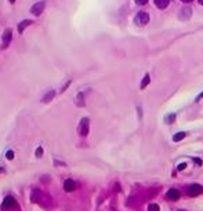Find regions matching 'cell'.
<instances>
[{"label": "cell", "instance_id": "cell-1", "mask_svg": "<svg viewBox=\"0 0 203 211\" xmlns=\"http://www.w3.org/2000/svg\"><path fill=\"white\" fill-rule=\"evenodd\" d=\"M134 22L137 25H140V26H144V25H146L149 22V15L144 11L138 12V14L135 15V18H134Z\"/></svg>", "mask_w": 203, "mask_h": 211}, {"label": "cell", "instance_id": "cell-2", "mask_svg": "<svg viewBox=\"0 0 203 211\" xmlns=\"http://www.w3.org/2000/svg\"><path fill=\"white\" fill-rule=\"evenodd\" d=\"M89 119L87 117H83L82 120H80V123H79V134L83 137H86L87 134H89Z\"/></svg>", "mask_w": 203, "mask_h": 211}, {"label": "cell", "instance_id": "cell-3", "mask_svg": "<svg viewBox=\"0 0 203 211\" xmlns=\"http://www.w3.org/2000/svg\"><path fill=\"white\" fill-rule=\"evenodd\" d=\"M200 193H203V188L200 185H198V184H193V185H191L188 188V195L192 196V197H195V196L200 195Z\"/></svg>", "mask_w": 203, "mask_h": 211}, {"label": "cell", "instance_id": "cell-4", "mask_svg": "<svg viewBox=\"0 0 203 211\" xmlns=\"http://www.w3.org/2000/svg\"><path fill=\"white\" fill-rule=\"evenodd\" d=\"M44 7H46L44 1H39V3H36V4L32 6L31 12L33 14V15H40V14L43 12V10H44Z\"/></svg>", "mask_w": 203, "mask_h": 211}, {"label": "cell", "instance_id": "cell-5", "mask_svg": "<svg viewBox=\"0 0 203 211\" xmlns=\"http://www.w3.org/2000/svg\"><path fill=\"white\" fill-rule=\"evenodd\" d=\"M191 14H192V10H191L189 7H182L180 14H178V18L182 19V21H187V19H189Z\"/></svg>", "mask_w": 203, "mask_h": 211}, {"label": "cell", "instance_id": "cell-6", "mask_svg": "<svg viewBox=\"0 0 203 211\" xmlns=\"http://www.w3.org/2000/svg\"><path fill=\"white\" fill-rule=\"evenodd\" d=\"M15 206V200H14L11 196H7L4 200H3V210H10Z\"/></svg>", "mask_w": 203, "mask_h": 211}, {"label": "cell", "instance_id": "cell-7", "mask_svg": "<svg viewBox=\"0 0 203 211\" xmlns=\"http://www.w3.org/2000/svg\"><path fill=\"white\" fill-rule=\"evenodd\" d=\"M75 188H76V184H75V181L66 180L65 182H64V189H65L66 192H72V191H75Z\"/></svg>", "mask_w": 203, "mask_h": 211}, {"label": "cell", "instance_id": "cell-8", "mask_svg": "<svg viewBox=\"0 0 203 211\" xmlns=\"http://www.w3.org/2000/svg\"><path fill=\"white\" fill-rule=\"evenodd\" d=\"M167 197L170 199V200H173V201H176V200L180 199V192H178L177 189H170L167 192Z\"/></svg>", "mask_w": 203, "mask_h": 211}, {"label": "cell", "instance_id": "cell-9", "mask_svg": "<svg viewBox=\"0 0 203 211\" xmlns=\"http://www.w3.org/2000/svg\"><path fill=\"white\" fill-rule=\"evenodd\" d=\"M10 42H11V31H10V29H7V31L4 32V35H3V43H4L3 47H7Z\"/></svg>", "mask_w": 203, "mask_h": 211}, {"label": "cell", "instance_id": "cell-10", "mask_svg": "<svg viewBox=\"0 0 203 211\" xmlns=\"http://www.w3.org/2000/svg\"><path fill=\"white\" fill-rule=\"evenodd\" d=\"M170 0H155V6L159 7V8H166L169 6Z\"/></svg>", "mask_w": 203, "mask_h": 211}, {"label": "cell", "instance_id": "cell-11", "mask_svg": "<svg viewBox=\"0 0 203 211\" xmlns=\"http://www.w3.org/2000/svg\"><path fill=\"white\" fill-rule=\"evenodd\" d=\"M31 24H32V21H29V19H25V21H22V22H21V24L18 25V32H19V33H22V32L25 31L26 26H29Z\"/></svg>", "mask_w": 203, "mask_h": 211}, {"label": "cell", "instance_id": "cell-12", "mask_svg": "<svg viewBox=\"0 0 203 211\" xmlns=\"http://www.w3.org/2000/svg\"><path fill=\"white\" fill-rule=\"evenodd\" d=\"M185 135H187L185 132H177L176 135L173 137V141H174V142H178V141H181V139H184V138H185Z\"/></svg>", "mask_w": 203, "mask_h": 211}, {"label": "cell", "instance_id": "cell-13", "mask_svg": "<svg viewBox=\"0 0 203 211\" xmlns=\"http://www.w3.org/2000/svg\"><path fill=\"white\" fill-rule=\"evenodd\" d=\"M54 95H55V91H53V90H51L50 93H47L44 97H43V102H49V101H51Z\"/></svg>", "mask_w": 203, "mask_h": 211}, {"label": "cell", "instance_id": "cell-14", "mask_svg": "<svg viewBox=\"0 0 203 211\" xmlns=\"http://www.w3.org/2000/svg\"><path fill=\"white\" fill-rule=\"evenodd\" d=\"M148 84H149V74H145V77L141 81V88H145Z\"/></svg>", "mask_w": 203, "mask_h": 211}, {"label": "cell", "instance_id": "cell-15", "mask_svg": "<svg viewBox=\"0 0 203 211\" xmlns=\"http://www.w3.org/2000/svg\"><path fill=\"white\" fill-rule=\"evenodd\" d=\"M148 211H159V206L152 203V204L148 206Z\"/></svg>", "mask_w": 203, "mask_h": 211}, {"label": "cell", "instance_id": "cell-16", "mask_svg": "<svg viewBox=\"0 0 203 211\" xmlns=\"http://www.w3.org/2000/svg\"><path fill=\"white\" fill-rule=\"evenodd\" d=\"M77 105L79 106H83L84 105V101H83V94H79V95H77Z\"/></svg>", "mask_w": 203, "mask_h": 211}, {"label": "cell", "instance_id": "cell-17", "mask_svg": "<svg viewBox=\"0 0 203 211\" xmlns=\"http://www.w3.org/2000/svg\"><path fill=\"white\" fill-rule=\"evenodd\" d=\"M6 157L8 159V160H13V157H14V152H13V150H8V152L6 153Z\"/></svg>", "mask_w": 203, "mask_h": 211}, {"label": "cell", "instance_id": "cell-18", "mask_svg": "<svg viewBox=\"0 0 203 211\" xmlns=\"http://www.w3.org/2000/svg\"><path fill=\"white\" fill-rule=\"evenodd\" d=\"M174 119H176L174 115H169V116L166 117V122H167V123H173V122H174Z\"/></svg>", "mask_w": 203, "mask_h": 211}, {"label": "cell", "instance_id": "cell-19", "mask_svg": "<svg viewBox=\"0 0 203 211\" xmlns=\"http://www.w3.org/2000/svg\"><path fill=\"white\" fill-rule=\"evenodd\" d=\"M185 167H187V163H181V164H178L177 170H178V171H182V170H184Z\"/></svg>", "mask_w": 203, "mask_h": 211}, {"label": "cell", "instance_id": "cell-20", "mask_svg": "<svg viewBox=\"0 0 203 211\" xmlns=\"http://www.w3.org/2000/svg\"><path fill=\"white\" fill-rule=\"evenodd\" d=\"M135 3H137V4H140V6H144V4L148 3V0H135Z\"/></svg>", "mask_w": 203, "mask_h": 211}, {"label": "cell", "instance_id": "cell-21", "mask_svg": "<svg viewBox=\"0 0 203 211\" xmlns=\"http://www.w3.org/2000/svg\"><path fill=\"white\" fill-rule=\"evenodd\" d=\"M42 155H43V149H42V148H38V150H36V156H38V157H40Z\"/></svg>", "mask_w": 203, "mask_h": 211}, {"label": "cell", "instance_id": "cell-22", "mask_svg": "<svg viewBox=\"0 0 203 211\" xmlns=\"http://www.w3.org/2000/svg\"><path fill=\"white\" fill-rule=\"evenodd\" d=\"M193 160H195V163H196V164H202V160H200V159H193Z\"/></svg>", "mask_w": 203, "mask_h": 211}, {"label": "cell", "instance_id": "cell-23", "mask_svg": "<svg viewBox=\"0 0 203 211\" xmlns=\"http://www.w3.org/2000/svg\"><path fill=\"white\" fill-rule=\"evenodd\" d=\"M181 1H184V3H191L192 0H181Z\"/></svg>", "mask_w": 203, "mask_h": 211}, {"label": "cell", "instance_id": "cell-24", "mask_svg": "<svg viewBox=\"0 0 203 211\" xmlns=\"http://www.w3.org/2000/svg\"><path fill=\"white\" fill-rule=\"evenodd\" d=\"M198 1H199V4H200V6H203V0H198Z\"/></svg>", "mask_w": 203, "mask_h": 211}, {"label": "cell", "instance_id": "cell-25", "mask_svg": "<svg viewBox=\"0 0 203 211\" xmlns=\"http://www.w3.org/2000/svg\"><path fill=\"white\" fill-rule=\"evenodd\" d=\"M10 3H15V0H10Z\"/></svg>", "mask_w": 203, "mask_h": 211}, {"label": "cell", "instance_id": "cell-26", "mask_svg": "<svg viewBox=\"0 0 203 211\" xmlns=\"http://www.w3.org/2000/svg\"><path fill=\"white\" fill-rule=\"evenodd\" d=\"M200 97H203V94H202V95H200Z\"/></svg>", "mask_w": 203, "mask_h": 211}, {"label": "cell", "instance_id": "cell-27", "mask_svg": "<svg viewBox=\"0 0 203 211\" xmlns=\"http://www.w3.org/2000/svg\"><path fill=\"white\" fill-rule=\"evenodd\" d=\"M181 211H182V210H181Z\"/></svg>", "mask_w": 203, "mask_h": 211}]
</instances>
